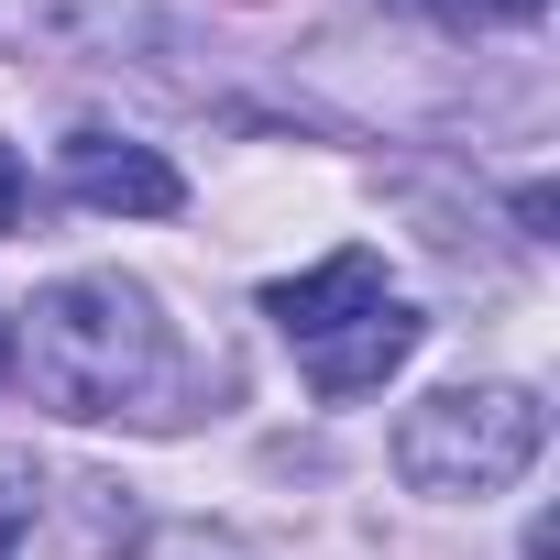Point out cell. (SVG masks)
<instances>
[{"mask_svg": "<svg viewBox=\"0 0 560 560\" xmlns=\"http://www.w3.org/2000/svg\"><path fill=\"white\" fill-rule=\"evenodd\" d=\"M23 363H34V396L56 418H121L165 374V319H154L143 287H121V275H67V287L34 298Z\"/></svg>", "mask_w": 560, "mask_h": 560, "instance_id": "6da1fadb", "label": "cell"}, {"mask_svg": "<svg viewBox=\"0 0 560 560\" xmlns=\"http://www.w3.org/2000/svg\"><path fill=\"white\" fill-rule=\"evenodd\" d=\"M549 451V407L527 385H440L429 407L396 418V472L440 505H483L505 483H527Z\"/></svg>", "mask_w": 560, "mask_h": 560, "instance_id": "7a4b0ae2", "label": "cell"}, {"mask_svg": "<svg viewBox=\"0 0 560 560\" xmlns=\"http://www.w3.org/2000/svg\"><path fill=\"white\" fill-rule=\"evenodd\" d=\"M418 341H429V319L385 298V308L341 319L330 341H308V385H319L330 407H352V396H385V374H407V363H418Z\"/></svg>", "mask_w": 560, "mask_h": 560, "instance_id": "3957f363", "label": "cell"}, {"mask_svg": "<svg viewBox=\"0 0 560 560\" xmlns=\"http://www.w3.org/2000/svg\"><path fill=\"white\" fill-rule=\"evenodd\" d=\"M67 187H78L89 209H110V220H165V209L187 198V176H176L154 143H121V132H78V143H67Z\"/></svg>", "mask_w": 560, "mask_h": 560, "instance_id": "277c9868", "label": "cell"}, {"mask_svg": "<svg viewBox=\"0 0 560 560\" xmlns=\"http://www.w3.org/2000/svg\"><path fill=\"white\" fill-rule=\"evenodd\" d=\"M363 308H385V264H374V253H330V264L287 275V287H264V319L287 330L298 352H308V341H330V330H341V319H363Z\"/></svg>", "mask_w": 560, "mask_h": 560, "instance_id": "5b68a950", "label": "cell"}, {"mask_svg": "<svg viewBox=\"0 0 560 560\" xmlns=\"http://www.w3.org/2000/svg\"><path fill=\"white\" fill-rule=\"evenodd\" d=\"M12 220H23V154L0 143V231H12Z\"/></svg>", "mask_w": 560, "mask_h": 560, "instance_id": "8992f818", "label": "cell"}, {"mask_svg": "<svg viewBox=\"0 0 560 560\" xmlns=\"http://www.w3.org/2000/svg\"><path fill=\"white\" fill-rule=\"evenodd\" d=\"M12 483H23V472L0 462V538H12V527H34V505H12Z\"/></svg>", "mask_w": 560, "mask_h": 560, "instance_id": "52a82bcc", "label": "cell"}, {"mask_svg": "<svg viewBox=\"0 0 560 560\" xmlns=\"http://www.w3.org/2000/svg\"><path fill=\"white\" fill-rule=\"evenodd\" d=\"M462 12H505V23H538L549 0H462Z\"/></svg>", "mask_w": 560, "mask_h": 560, "instance_id": "ba28073f", "label": "cell"}, {"mask_svg": "<svg viewBox=\"0 0 560 560\" xmlns=\"http://www.w3.org/2000/svg\"><path fill=\"white\" fill-rule=\"evenodd\" d=\"M0 374H12V319H0Z\"/></svg>", "mask_w": 560, "mask_h": 560, "instance_id": "9c48e42d", "label": "cell"}]
</instances>
